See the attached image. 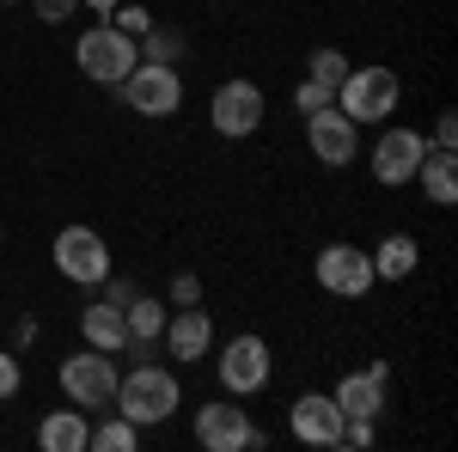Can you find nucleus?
I'll return each instance as SVG.
<instances>
[{"label": "nucleus", "mask_w": 458, "mask_h": 452, "mask_svg": "<svg viewBox=\"0 0 458 452\" xmlns=\"http://www.w3.org/2000/svg\"><path fill=\"white\" fill-rule=\"evenodd\" d=\"M116 416H129L135 428H153V422H165L177 410V373L172 367H159V361H141L129 380H116Z\"/></svg>", "instance_id": "nucleus-1"}, {"label": "nucleus", "mask_w": 458, "mask_h": 452, "mask_svg": "<svg viewBox=\"0 0 458 452\" xmlns=\"http://www.w3.org/2000/svg\"><path fill=\"white\" fill-rule=\"evenodd\" d=\"M141 62V43L129 31H116V25H92V31H80L73 43V68L86 73V80H98V86H116V80H129V68Z\"/></svg>", "instance_id": "nucleus-2"}, {"label": "nucleus", "mask_w": 458, "mask_h": 452, "mask_svg": "<svg viewBox=\"0 0 458 452\" xmlns=\"http://www.w3.org/2000/svg\"><path fill=\"white\" fill-rule=\"evenodd\" d=\"M397 98H403V80L391 68H349L343 86H336V110L349 123H386L397 110Z\"/></svg>", "instance_id": "nucleus-3"}, {"label": "nucleus", "mask_w": 458, "mask_h": 452, "mask_svg": "<svg viewBox=\"0 0 458 452\" xmlns=\"http://www.w3.org/2000/svg\"><path fill=\"white\" fill-rule=\"evenodd\" d=\"M116 92L135 116H177L183 110V80H177V68H159V62H135L129 80H116Z\"/></svg>", "instance_id": "nucleus-4"}, {"label": "nucleus", "mask_w": 458, "mask_h": 452, "mask_svg": "<svg viewBox=\"0 0 458 452\" xmlns=\"http://www.w3.org/2000/svg\"><path fill=\"white\" fill-rule=\"evenodd\" d=\"M55 380H62V391H68L80 410H105L110 397H116V380L123 373H116V361H110L105 348H86V354H68L62 361Z\"/></svg>", "instance_id": "nucleus-5"}, {"label": "nucleus", "mask_w": 458, "mask_h": 452, "mask_svg": "<svg viewBox=\"0 0 458 452\" xmlns=\"http://www.w3.org/2000/svg\"><path fill=\"white\" fill-rule=\"evenodd\" d=\"M306 147H312V159L324 172H343L354 166V153H360V123H349L336 105H324L306 116Z\"/></svg>", "instance_id": "nucleus-6"}, {"label": "nucleus", "mask_w": 458, "mask_h": 452, "mask_svg": "<svg viewBox=\"0 0 458 452\" xmlns=\"http://www.w3.org/2000/svg\"><path fill=\"white\" fill-rule=\"evenodd\" d=\"M55 269L80 287H98L110 276V244L105 233H92V226H62L55 233Z\"/></svg>", "instance_id": "nucleus-7"}, {"label": "nucleus", "mask_w": 458, "mask_h": 452, "mask_svg": "<svg viewBox=\"0 0 458 452\" xmlns=\"http://www.w3.org/2000/svg\"><path fill=\"white\" fill-rule=\"evenodd\" d=\"M208 123H214V135H226V141L257 135V129H263V92H257L250 80H226L208 98Z\"/></svg>", "instance_id": "nucleus-8"}, {"label": "nucleus", "mask_w": 458, "mask_h": 452, "mask_svg": "<svg viewBox=\"0 0 458 452\" xmlns=\"http://www.w3.org/2000/svg\"><path fill=\"white\" fill-rule=\"evenodd\" d=\"M220 367V385H226V397H250V391H263L269 385V343L263 337H233L226 343V354L214 361Z\"/></svg>", "instance_id": "nucleus-9"}, {"label": "nucleus", "mask_w": 458, "mask_h": 452, "mask_svg": "<svg viewBox=\"0 0 458 452\" xmlns=\"http://www.w3.org/2000/svg\"><path fill=\"white\" fill-rule=\"evenodd\" d=\"M318 287L336 300H360L373 287V257L360 244H324L318 251Z\"/></svg>", "instance_id": "nucleus-10"}, {"label": "nucleus", "mask_w": 458, "mask_h": 452, "mask_svg": "<svg viewBox=\"0 0 458 452\" xmlns=\"http://www.w3.org/2000/svg\"><path fill=\"white\" fill-rule=\"evenodd\" d=\"M343 410H336V397H324V391H306V397H293V410H287V428H293V440H306V447H343Z\"/></svg>", "instance_id": "nucleus-11"}, {"label": "nucleus", "mask_w": 458, "mask_h": 452, "mask_svg": "<svg viewBox=\"0 0 458 452\" xmlns=\"http://www.w3.org/2000/svg\"><path fill=\"white\" fill-rule=\"evenodd\" d=\"M422 153H428L422 129H386V135H379V147H373V177L397 190V183H410V177H416Z\"/></svg>", "instance_id": "nucleus-12"}, {"label": "nucleus", "mask_w": 458, "mask_h": 452, "mask_svg": "<svg viewBox=\"0 0 458 452\" xmlns=\"http://www.w3.org/2000/svg\"><path fill=\"white\" fill-rule=\"evenodd\" d=\"M196 447H208V452H239L250 447V416L239 410V404H202L196 410Z\"/></svg>", "instance_id": "nucleus-13"}, {"label": "nucleus", "mask_w": 458, "mask_h": 452, "mask_svg": "<svg viewBox=\"0 0 458 452\" xmlns=\"http://www.w3.org/2000/svg\"><path fill=\"white\" fill-rule=\"evenodd\" d=\"M330 397H336V410H343V416H367V422H379V410H386V361H373V367L349 373V380L336 385Z\"/></svg>", "instance_id": "nucleus-14"}, {"label": "nucleus", "mask_w": 458, "mask_h": 452, "mask_svg": "<svg viewBox=\"0 0 458 452\" xmlns=\"http://www.w3.org/2000/svg\"><path fill=\"white\" fill-rule=\"evenodd\" d=\"M165 348H172V361H202L214 348V318L196 312V306H172V318H165Z\"/></svg>", "instance_id": "nucleus-15"}, {"label": "nucleus", "mask_w": 458, "mask_h": 452, "mask_svg": "<svg viewBox=\"0 0 458 452\" xmlns=\"http://www.w3.org/2000/svg\"><path fill=\"white\" fill-rule=\"evenodd\" d=\"M86 410L73 404V410H49V416L37 422V447L43 452H86Z\"/></svg>", "instance_id": "nucleus-16"}, {"label": "nucleus", "mask_w": 458, "mask_h": 452, "mask_svg": "<svg viewBox=\"0 0 458 452\" xmlns=\"http://www.w3.org/2000/svg\"><path fill=\"white\" fill-rule=\"evenodd\" d=\"M416 177H422V190H428V202H453L458 196V153L453 147H428L422 153V166H416Z\"/></svg>", "instance_id": "nucleus-17"}, {"label": "nucleus", "mask_w": 458, "mask_h": 452, "mask_svg": "<svg viewBox=\"0 0 458 452\" xmlns=\"http://www.w3.org/2000/svg\"><path fill=\"white\" fill-rule=\"evenodd\" d=\"M80 330H86V348H105V354H116V348L129 343V324H123V306H110V300H98V306H86V312H80Z\"/></svg>", "instance_id": "nucleus-18"}, {"label": "nucleus", "mask_w": 458, "mask_h": 452, "mask_svg": "<svg viewBox=\"0 0 458 452\" xmlns=\"http://www.w3.org/2000/svg\"><path fill=\"white\" fill-rule=\"evenodd\" d=\"M373 257V281H403L416 263H422V244L410 239V233H391L379 251H367Z\"/></svg>", "instance_id": "nucleus-19"}, {"label": "nucleus", "mask_w": 458, "mask_h": 452, "mask_svg": "<svg viewBox=\"0 0 458 452\" xmlns=\"http://www.w3.org/2000/svg\"><path fill=\"white\" fill-rule=\"evenodd\" d=\"M165 318H172V306H165V300H153V294H135V300L123 306L129 337H141V343H159V337H165Z\"/></svg>", "instance_id": "nucleus-20"}, {"label": "nucleus", "mask_w": 458, "mask_h": 452, "mask_svg": "<svg viewBox=\"0 0 458 452\" xmlns=\"http://www.w3.org/2000/svg\"><path fill=\"white\" fill-rule=\"evenodd\" d=\"M135 43H141V62H159V68H177L183 49H190V37L177 31V25H147Z\"/></svg>", "instance_id": "nucleus-21"}, {"label": "nucleus", "mask_w": 458, "mask_h": 452, "mask_svg": "<svg viewBox=\"0 0 458 452\" xmlns=\"http://www.w3.org/2000/svg\"><path fill=\"white\" fill-rule=\"evenodd\" d=\"M86 447H98V452H135V447H141V428H135L129 416H110L105 428H92V434H86Z\"/></svg>", "instance_id": "nucleus-22"}, {"label": "nucleus", "mask_w": 458, "mask_h": 452, "mask_svg": "<svg viewBox=\"0 0 458 452\" xmlns=\"http://www.w3.org/2000/svg\"><path fill=\"white\" fill-rule=\"evenodd\" d=\"M349 68H354V62L343 55V49H312V62H306V80H318V86H330V92H336Z\"/></svg>", "instance_id": "nucleus-23"}, {"label": "nucleus", "mask_w": 458, "mask_h": 452, "mask_svg": "<svg viewBox=\"0 0 458 452\" xmlns=\"http://www.w3.org/2000/svg\"><path fill=\"white\" fill-rule=\"evenodd\" d=\"M105 19H110V25H116V31H129V37H141L147 25H153V13H147V6H123V0L110 6Z\"/></svg>", "instance_id": "nucleus-24"}, {"label": "nucleus", "mask_w": 458, "mask_h": 452, "mask_svg": "<svg viewBox=\"0 0 458 452\" xmlns=\"http://www.w3.org/2000/svg\"><path fill=\"white\" fill-rule=\"evenodd\" d=\"M293 105H300V116H312V110L336 105V92H330V86H318V80H300V92H293Z\"/></svg>", "instance_id": "nucleus-25"}, {"label": "nucleus", "mask_w": 458, "mask_h": 452, "mask_svg": "<svg viewBox=\"0 0 458 452\" xmlns=\"http://www.w3.org/2000/svg\"><path fill=\"white\" fill-rule=\"evenodd\" d=\"M172 306H202V276H172Z\"/></svg>", "instance_id": "nucleus-26"}, {"label": "nucleus", "mask_w": 458, "mask_h": 452, "mask_svg": "<svg viewBox=\"0 0 458 452\" xmlns=\"http://www.w3.org/2000/svg\"><path fill=\"white\" fill-rule=\"evenodd\" d=\"M31 13L43 19V25H62V19L80 13V0H31Z\"/></svg>", "instance_id": "nucleus-27"}, {"label": "nucleus", "mask_w": 458, "mask_h": 452, "mask_svg": "<svg viewBox=\"0 0 458 452\" xmlns=\"http://www.w3.org/2000/svg\"><path fill=\"white\" fill-rule=\"evenodd\" d=\"M98 287H105V300H110V306H129V300H135V294H141V287H135V281H129V276H116V269H110V276L98 281Z\"/></svg>", "instance_id": "nucleus-28"}, {"label": "nucleus", "mask_w": 458, "mask_h": 452, "mask_svg": "<svg viewBox=\"0 0 458 452\" xmlns=\"http://www.w3.org/2000/svg\"><path fill=\"white\" fill-rule=\"evenodd\" d=\"M19 380H25V373H19V354H6V348H0V397H13Z\"/></svg>", "instance_id": "nucleus-29"}, {"label": "nucleus", "mask_w": 458, "mask_h": 452, "mask_svg": "<svg viewBox=\"0 0 458 452\" xmlns=\"http://www.w3.org/2000/svg\"><path fill=\"white\" fill-rule=\"evenodd\" d=\"M458 141V116L453 110H440V116H434V141H428V147H453Z\"/></svg>", "instance_id": "nucleus-30"}, {"label": "nucleus", "mask_w": 458, "mask_h": 452, "mask_svg": "<svg viewBox=\"0 0 458 452\" xmlns=\"http://www.w3.org/2000/svg\"><path fill=\"white\" fill-rule=\"evenodd\" d=\"M80 6H92V13H110V6H116V0H80Z\"/></svg>", "instance_id": "nucleus-31"}, {"label": "nucleus", "mask_w": 458, "mask_h": 452, "mask_svg": "<svg viewBox=\"0 0 458 452\" xmlns=\"http://www.w3.org/2000/svg\"><path fill=\"white\" fill-rule=\"evenodd\" d=\"M0 244H6V226H0Z\"/></svg>", "instance_id": "nucleus-32"}]
</instances>
